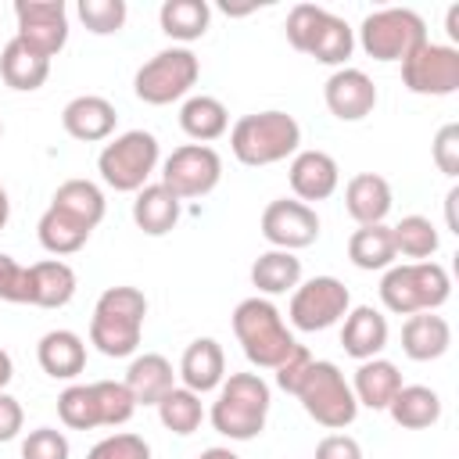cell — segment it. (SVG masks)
I'll list each match as a JSON object with an SVG mask.
<instances>
[{"instance_id":"cell-14","label":"cell","mask_w":459,"mask_h":459,"mask_svg":"<svg viewBox=\"0 0 459 459\" xmlns=\"http://www.w3.org/2000/svg\"><path fill=\"white\" fill-rule=\"evenodd\" d=\"M18 39L43 57H54L68 43V7L65 0H18L14 4Z\"/></svg>"},{"instance_id":"cell-44","label":"cell","mask_w":459,"mask_h":459,"mask_svg":"<svg viewBox=\"0 0 459 459\" xmlns=\"http://www.w3.org/2000/svg\"><path fill=\"white\" fill-rule=\"evenodd\" d=\"M430 154H434V165L445 172V176H459V126L455 122H445L430 143Z\"/></svg>"},{"instance_id":"cell-18","label":"cell","mask_w":459,"mask_h":459,"mask_svg":"<svg viewBox=\"0 0 459 459\" xmlns=\"http://www.w3.org/2000/svg\"><path fill=\"white\" fill-rule=\"evenodd\" d=\"M61 126L72 140L79 143H100V140H111L115 136V126H118V111L108 97L100 93H79L65 104L61 111Z\"/></svg>"},{"instance_id":"cell-30","label":"cell","mask_w":459,"mask_h":459,"mask_svg":"<svg viewBox=\"0 0 459 459\" xmlns=\"http://www.w3.org/2000/svg\"><path fill=\"white\" fill-rule=\"evenodd\" d=\"M179 129L194 143H212V140H219V136L230 133V111H226V104L219 97L194 93L179 108Z\"/></svg>"},{"instance_id":"cell-10","label":"cell","mask_w":459,"mask_h":459,"mask_svg":"<svg viewBox=\"0 0 459 459\" xmlns=\"http://www.w3.org/2000/svg\"><path fill=\"white\" fill-rule=\"evenodd\" d=\"M197 75H201V61L190 47H165L136 68L133 93L151 108H165L172 100H183L194 90Z\"/></svg>"},{"instance_id":"cell-43","label":"cell","mask_w":459,"mask_h":459,"mask_svg":"<svg viewBox=\"0 0 459 459\" xmlns=\"http://www.w3.org/2000/svg\"><path fill=\"white\" fill-rule=\"evenodd\" d=\"M0 301L29 305V265H18L4 251H0Z\"/></svg>"},{"instance_id":"cell-45","label":"cell","mask_w":459,"mask_h":459,"mask_svg":"<svg viewBox=\"0 0 459 459\" xmlns=\"http://www.w3.org/2000/svg\"><path fill=\"white\" fill-rule=\"evenodd\" d=\"M308 362H312V355H308V348L305 344H298L273 373H276V387L280 391H287V394H294V387H298V380H301V373L308 369Z\"/></svg>"},{"instance_id":"cell-1","label":"cell","mask_w":459,"mask_h":459,"mask_svg":"<svg viewBox=\"0 0 459 459\" xmlns=\"http://www.w3.org/2000/svg\"><path fill=\"white\" fill-rule=\"evenodd\" d=\"M147 319V298L140 287H108L90 316V344L108 359H129L140 348Z\"/></svg>"},{"instance_id":"cell-39","label":"cell","mask_w":459,"mask_h":459,"mask_svg":"<svg viewBox=\"0 0 459 459\" xmlns=\"http://www.w3.org/2000/svg\"><path fill=\"white\" fill-rule=\"evenodd\" d=\"M93 394H97V409H100V427H122L133 420L136 402L122 380H93Z\"/></svg>"},{"instance_id":"cell-42","label":"cell","mask_w":459,"mask_h":459,"mask_svg":"<svg viewBox=\"0 0 459 459\" xmlns=\"http://www.w3.org/2000/svg\"><path fill=\"white\" fill-rule=\"evenodd\" d=\"M72 445L57 427H36L22 437V459H68Z\"/></svg>"},{"instance_id":"cell-48","label":"cell","mask_w":459,"mask_h":459,"mask_svg":"<svg viewBox=\"0 0 459 459\" xmlns=\"http://www.w3.org/2000/svg\"><path fill=\"white\" fill-rule=\"evenodd\" d=\"M14 380V359L0 348V391H7V384Z\"/></svg>"},{"instance_id":"cell-50","label":"cell","mask_w":459,"mask_h":459,"mask_svg":"<svg viewBox=\"0 0 459 459\" xmlns=\"http://www.w3.org/2000/svg\"><path fill=\"white\" fill-rule=\"evenodd\" d=\"M197 459H240L233 448H226V445H212V448H204Z\"/></svg>"},{"instance_id":"cell-53","label":"cell","mask_w":459,"mask_h":459,"mask_svg":"<svg viewBox=\"0 0 459 459\" xmlns=\"http://www.w3.org/2000/svg\"><path fill=\"white\" fill-rule=\"evenodd\" d=\"M0 136H4V122H0Z\"/></svg>"},{"instance_id":"cell-7","label":"cell","mask_w":459,"mask_h":459,"mask_svg":"<svg viewBox=\"0 0 459 459\" xmlns=\"http://www.w3.org/2000/svg\"><path fill=\"white\" fill-rule=\"evenodd\" d=\"M294 398L326 430H344L359 416V402L351 394V384L341 373V366L330 362V359H312L308 362V369L301 373V380L294 387Z\"/></svg>"},{"instance_id":"cell-16","label":"cell","mask_w":459,"mask_h":459,"mask_svg":"<svg viewBox=\"0 0 459 459\" xmlns=\"http://www.w3.org/2000/svg\"><path fill=\"white\" fill-rule=\"evenodd\" d=\"M323 100L326 111L337 122H362L377 108V86L362 68H333L330 79L323 82Z\"/></svg>"},{"instance_id":"cell-41","label":"cell","mask_w":459,"mask_h":459,"mask_svg":"<svg viewBox=\"0 0 459 459\" xmlns=\"http://www.w3.org/2000/svg\"><path fill=\"white\" fill-rule=\"evenodd\" d=\"M86 459H151V445L133 430H118V434L100 437L86 452Z\"/></svg>"},{"instance_id":"cell-32","label":"cell","mask_w":459,"mask_h":459,"mask_svg":"<svg viewBox=\"0 0 459 459\" xmlns=\"http://www.w3.org/2000/svg\"><path fill=\"white\" fill-rule=\"evenodd\" d=\"M158 25L176 47H186V43H194L208 32L212 7L204 0H165L158 7Z\"/></svg>"},{"instance_id":"cell-37","label":"cell","mask_w":459,"mask_h":459,"mask_svg":"<svg viewBox=\"0 0 459 459\" xmlns=\"http://www.w3.org/2000/svg\"><path fill=\"white\" fill-rule=\"evenodd\" d=\"M154 409H158L161 427L172 430V434H179V437H190V434L201 427V420H204V402H201V394H194V391L183 387V384H176Z\"/></svg>"},{"instance_id":"cell-51","label":"cell","mask_w":459,"mask_h":459,"mask_svg":"<svg viewBox=\"0 0 459 459\" xmlns=\"http://www.w3.org/2000/svg\"><path fill=\"white\" fill-rule=\"evenodd\" d=\"M7 222H11V197H7V186L0 183V233L7 230Z\"/></svg>"},{"instance_id":"cell-28","label":"cell","mask_w":459,"mask_h":459,"mask_svg":"<svg viewBox=\"0 0 459 459\" xmlns=\"http://www.w3.org/2000/svg\"><path fill=\"white\" fill-rule=\"evenodd\" d=\"M50 75V57L36 54L32 47H25L18 36H11L4 47H0V79L18 90V93H32L47 82Z\"/></svg>"},{"instance_id":"cell-35","label":"cell","mask_w":459,"mask_h":459,"mask_svg":"<svg viewBox=\"0 0 459 459\" xmlns=\"http://www.w3.org/2000/svg\"><path fill=\"white\" fill-rule=\"evenodd\" d=\"M90 233H93L90 226H82L79 219H72V215H65V212H57V208H47V212L39 215V222H36L39 247H43L47 255H54V258L82 251L86 240H90Z\"/></svg>"},{"instance_id":"cell-5","label":"cell","mask_w":459,"mask_h":459,"mask_svg":"<svg viewBox=\"0 0 459 459\" xmlns=\"http://www.w3.org/2000/svg\"><path fill=\"white\" fill-rule=\"evenodd\" d=\"M452 298V276L441 262H394L380 276V301L394 316L437 312Z\"/></svg>"},{"instance_id":"cell-12","label":"cell","mask_w":459,"mask_h":459,"mask_svg":"<svg viewBox=\"0 0 459 459\" xmlns=\"http://www.w3.org/2000/svg\"><path fill=\"white\" fill-rule=\"evenodd\" d=\"M222 179V158L212 143H183L161 161V183L179 201L208 197Z\"/></svg>"},{"instance_id":"cell-17","label":"cell","mask_w":459,"mask_h":459,"mask_svg":"<svg viewBox=\"0 0 459 459\" xmlns=\"http://www.w3.org/2000/svg\"><path fill=\"white\" fill-rule=\"evenodd\" d=\"M287 183L294 190V197L301 204H312V201H326L337 194L341 186V165L333 154L319 151V147H308V151H298L290 158V169H287Z\"/></svg>"},{"instance_id":"cell-3","label":"cell","mask_w":459,"mask_h":459,"mask_svg":"<svg viewBox=\"0 0 459 459\" xmlns=\"http://www.w3.org/2000/svg\"><path fill=\"white\" fill-rule=\"evenodd\" d=\"M273 409V391L262 373H226L208 409L212 427L230 441H251L265 430Z\"/></svg>"},{"instance_id":"cell-6","label":"cell","mask_w":459,"mask_h":459,"mask_svg":"<svg viewBox=\"0 0 459 459\" xmlns=\"http://www.w3.org/2000/svg\"><path fill=\"white\" fill-rule=\"evenodd\" d=\"M283 32L298 54H308L312 61L330 68H344L355 50V29L319 4H294Z\"/></svg>"},{"instance_id":"cell-49","label":"cell","mask_w":459,"mask_h":459,"mask_svg":"<svg viewBox=\"0 0 459 459\" xmlns=\"http://www.w3.org/2000/svg\"><path fill=\"white\" fill-rule=\"evenodd\" d=\"M455 201H459V186H452L448 197H445V212H448V230H452V233H459V222H455Z\"/></svg>"},{"instance_id":"cell-23","label":"cell","mask_w":459,"mask_h":459,"mask_svg":"<svg viewBox=\"0 0 459 459\" xmlns=\"http://www.w3.org/2000/svg\"><path fill=\"white\" fill-rule=\"evenodd\" d=\"M36 362L50 380H75L86 369V341L75 330H47L36 344Z\"/></svg>"},{"instance_id":"cell-8","label":"cell","mask_w":459,"mask_h":459,"mask_svg":"<svg viewBox=\"0 0 459 459\" xmlns=\"http://www.w3.org/2000/svg\"><path fill=\"white\" fill-rule=\"evenodd\" d=\"M161 165V143L147 129H126L111 136L97 154L100 179L118 194H136L151 183V176Z\"/></svg>"},{"instance_id":"cell-36","label":"cell","mask_w":459,"mask_h":459,"mask_svg":"<svg viewBox=\"0 0 459 459\" xmlns=\"http://www.w3.org/2000/svg\"><path fill=\"white\" fill-rule=\"evenodd\" d=\"M391 237H394V251L412 262H427L441 247V233L427 215H402L391 226Z\"/></svg>"},{"instance_id":"cell-13","label":"cell","mask_w":459,"mask_h":459,"mask_svg":"<svg viewBox=\"0 0 459 459\" xmlns=\"http://www.w3.org/2000/svg\"><path fill=\"white\" fill-rule=\"evenodd\" d=\"M402 86L416 97H452L459 90V47L452 43H420L402 61Z\"/></svg>"},{"instance_id":"cell-38","label":"cell","mask_w":459,"mask_h":459,"mask_svg":"<svg viewBox=\"0 0 459 459\" xmlns=\"http://www.w3.org/2000/svg\"><path fill=\"white\" fill-rule=\"evenodd\" d=\"M57 416L68 430H93L100 427V409H97V394L93 384H68L57 394Z\"/></svg>"},{"instance_id":"cell-26","label":"cell","mask_w":459,"mask_h":459,"mask_svg":"<svg viewBox=\"0 0 459 459\" xmlns=\"http://www.w3.org/2000/svg\"><path fill=\"white\" fill-rule=\"evenodd\" d=\"M452 348V326L437 312H416L402 323V351L412 362H434Z\"/></svg>"},{"instance_id":"cell-19","label":"cell","mask_w":459,"mask_h":459,"mask_svg":"<svg viewBox=\"0 0 459 459\" xmlns=\"http://www.w3.org/2000/svg\"><path fill=\"white\" fill-rule=\"evenodd\" d=\"M387 337H391L387 316L373 305H355L341 319V348H344V355H351L359 362L377 359L387 348Z\"/></svg>"},{"instance_id":"cell-29","label":"cell","mask_w":459,"mask_h":459,"mask_svg":"<svg viewBox=\"0 0 459 459\" xmlns=\"http://www.w3.org/2000/svg\"><path fill=\"white\" fill-rule=\"evenodd\" d=\"M301 283V258L294 251H280L269 247L251 262V287L262 298H276V294H290Z\"/></svg>"},{"instance_id":"cell-2","label":"cell","mask_w":459,"mask_h":459,"mask_svg":"<svg viewBox=\"0 0 459 459\" xmlns=\"http://www.w3.org/2000/svg\"><path fill=\"white\" fill-rule=\"evenodd\" d=\"M230 151L247 169H265L287 161L301 151V126L287 111H251L230 126Z\"/></svg>"},{"instance_id":"cell-31","label":"cell","mask_w":459,"mask_h":459,"mask_svg":"<svg viewBox=\"0 0 459 459\" xmlns=\"http://www.w3.org/2000/svg\"><path fill=\"white\" fill-rule=\"evenodd\" d=\"M387 412L402 430H427L441 420V394L427 384H402Z\"/></svg>"},{"instance_id":"cell-24","label":"cell","mask_w":459,"mask_h":459,"mask_svg":"<svg viewBox=\"0 0 459 459\" xmlns=\"http://www.w3.org/2000/svg\"><path fill=\"white\" fill-rule=\"evenodd\" d=\"M122 384L129 387L136 409H140V405H158V402L176 387V369H172V362H169L165 355L143 351V355H133V362H129Z\"/></svg>"},{"instance_id":"cell-11","label":"cell","mask_w":459,"mask_h":459,"mask_svg":"<svg viewBox=\"0 0 459 459\" xmlns=\"http://www.w3.org/2000/svg\"><path fill=\"white\" fill-rule=\"evenodd\" d=\"M348 308H351V294L337 276H312L290 290L287 319L301 333H319L337 326L348 316Z\"/></svg>"},{"instance_id":"cell-27","label":"cell","mask_w":459,"mask_h":459,"mask_svg":"<svg viewBox=\"0 0 459 459\" xmlns=\"http://www.w3.org/2000/svg\"><path fill=\"white\" fill-rule=\"evenodd\" d=\"M348 384H351V394H355L359 405H366L373 412H387L391 398L402 387V373H398V366L391 359H380L377 355V359L359 362V369H355V377Z\"/></svg>"},{"instance_id":"cell-15","label":"cell","mask_w":459,"mask_h":459,"mask_svg":"<svg viewBox=\"0 0 459 459\" xmlns=\"http://www.w3.org/2000/svg\"><path fill=\"white\" fill-rule=\"evenodd\" d=\"M262 237L280 251H301L319 240V215L298 197H276L262 212Z\"/></svg>"},{"instance_id":"cell-46","label":"cell","mask_w":459,"mask_h":459,"mask_svg":"<svg viewBox=\"0 0 459 459\" xmlns=\"http://www.w3.org/2000/svg\"><path fill=\"white\" fill-rule=\"evenodd\" d=\"M312 459H362V445L351 437V434H326L319 445H316V455Z\"/></svg>"},{"instance_id":"cell-20","label":"cell","mask_w":459,"mask_h":459,"mask_svg":"<svg viewBox=\"0 0 459 459\" xmlns=\"http://www.w3.org/2000/svg\"><path fill=\"white\" fill-rule=\"evenodd\" d=\"M179 380L183 387H190L194 394H208L219 391V384L226 380V351L215 337H197L186 344L183 359H179Z\"/></svg>"},{"instance_id":"cell-22","label":"cell","mask_w":459,"mask_h":459,"mask_svg":"<svg viewBox=\"0 0 459 459\" xmlns=\"http://www.w3.org/2000/svg\"><path fill=\"white\" fill-rule=\"evenodd\" d=\"M179 215H183V201H179L161 179H158V183H147V186H140V190L133 194V222H136V230L147 233V237H165V233H172L176 222H179Z\"/></svg>"},{"instance_id":"cell-9","label":"cell","mask_w":459,"mask_h":459,"mask_svg":"<svg viewBox=\"0 0 459 459\" xmlns=\"http://www.w3.org/2000/svg\"><path fill=\"white\" fill-rule=\"evenodd\" d=\"M427 22L412 11V7H380L369 11L362 18V25L355 29V43L366 50V57L373 61H405L420 43H427Z\"/></svg>"},{"instance_id":"cell-25","label":"cell","mask_w":459,"mask_h":459,"mask_svg":"<svg viewBox=\"0 0 459 459\" xmlns=\"http://www.w3.org/2000/svg\"><path fill=\"white\" fill-rule=\"evenodd\" d=\"M75 269L61 258H43L29 265V305L36 308H65L75 298Z\"/></svg>"},{"instance_id":"cell-4","label":"cell","mask_w":459,"mask_h":459,"mask_svg":"<svg viewBox=\"0 0 459 459\" xmlns=\"http://www.w3.org/2000/svg\"><path fill=\"white\" fill-rule=\"evenodd\" d=\"M233 333H237L244 359L258 369H276L298 348V337L283 323V312L262 294L244 298L233 308Z\"/></svg>"},{"instance_id":"cell-47","label":"cell","mask_w":459,"mask_h":459,"mask_svg":"<svg viewBox=\"0 0 459 459\" xmlns=\"http://www.w3.org/2000/svg\"><path fill=\"white\" fill-rule=\"evenodd\" d=\"M22 427H25V409H22V402H18L14 394L0 391V445H4V441H14V437L22 434Z\"/></svg>"},{"instance_id":"cell-21","label":"cell","mask_w":459,"mask_h":459,"mask_svg":"<svg viewBox=\"0 0 459 459\" xmlns=\"http://www.w3.org/2000/svg\"><path fill=\"white\" fill-rule=\"evenodd\" d=\"M394 194L391 183L380 172H359L344 183V212L359 222V226H377L391 215Z\"/></svg>"},{"instance_id":"cell-52","label":"cell","mask_w":459,"mask_h":459,"mask_svg":"<svg viewBox=\"0 0 459 459\" xmlns=\"http://www.w3.org/2000/svg\"><path fill=\"white\" fill-rule=\"evenodd\" d=\"M445 25H448V36H452V39H459V4H455V7H448Z\"/></svg>"},{"instance_id":"cell-34","label":"cell","mask_w":459,"mask_h":459,"mask_svg":"<svg viewBox=\"0 0 459 459\" xmlns=\"http://www.w3.org/2000/svg\"><path fill=\"white\" fill-rule=\"evenodd\" d=\"M50 208H57V212L79 219L82 226L97 230L100 219H104V212H108V201H104V190H100L93 179H65V183L54 190Z\"/></svg>"},{"instance_id":"cell-33","label":"cell","mask_w":459,"mask_h":459,"mask_svg":"<svg viewBox=\"0 0 459 459\" xmlns=\"http://www.w3.org/2000/svg\"><path fill=\"white\" fill-rule=\"evenodd\" d=\"M348 258H351V265L362 269V273H384V269H391L394 258H398L391 226H387V222L359 226V230L348 237Z\"/></svg>"},{"instance_id":"cell-40","label":"cell","mask_w":459,"mask_h":459,"mask_svg":"<svg viewBox=\"0 0 459 459\" xmlns=\"http://www.w3.org/2000/svg\"><path fill=\"white\" fill-rule=\"evenodd\" d=\"M75 14L86 25V32H93V36H115L126 25L129 7H126V0H79Z\"/></svg>"}]
</instances>
